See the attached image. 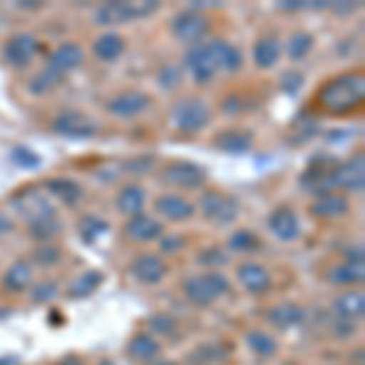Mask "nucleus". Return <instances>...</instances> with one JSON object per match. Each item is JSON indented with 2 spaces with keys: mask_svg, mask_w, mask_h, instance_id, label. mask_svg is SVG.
<instances>
[{
  "mask_svg": "<svg viewBox=\"0 0 365 365\" xmlns=\"http://www.w3.org/2000/svg\"><path fill=\"white\" fill-rule=\"evenodd\" d=\"M365 98V78L361 71H351V73H341L336 78H331L327 86L319 91L317 103L324 113L329 115H346L351 110L361 108Z\"/></svg>",
  "mask_w": 365,
  "mask_h": 365,
  "instance_id": "f257e3e1",
  "label": "nucleus"
},
{
  "mask_svg": "<svg viewBox=\"0 0 365 365\" xmlns=\"http://www.w3.org/2000/svg\"><path fill=\"white\" fill-rule=\"evenodd\" d=\"M158 10L156 0H144V3H137V0H129V3H120V0H113V3H105L103 8H98L96 13V22L105 27L113 25H127L132 20H139V17H149Z\"/></svg>",
  "mask_w": 365,
  "mask_h": 365,
  "instance_id": "f03ea898",
  "label": "nucleus"
},
{
  "mask_svg": "<svg viewBox=\"0 0 365 365\" xmlns=\"http://www.w3.org/2000/svg\"><path fill=\"white\" fill-rule=\"evenodd\" d=\"M210 105L205 103L202 98H182L180 103L173 105L170 110V120H173V127L178 132H185V134H192V132H200L210 125Z\"/></svg>",
  "mask_w": 365,
  "mask_h": 365,
  "instance_id": "7ed1b4c3",
  "label": "nucleus"
},
{
  "mask_svg": "<svg viewBox=\"0 0 365 365\" xmlns=\"http://www.w3.org/2000/svg\"><path fill=\"white\" fill-rule=\"evenodd\" d=\"M182 290H185V295H187L190 302L200 304V307H207V304H212L215 299L227 295V292H229V280H227V275L212 270V273L187 278L185 285H182Z\"/></svg>",
  "mask_w": 365,
  "mask_h": 365,
  "instance_id": "20e7f679",
  "label": "nucleus"
},
{
  "mask_svg": "<svg viewBox=\"0 0 365 365\" xmlns=\"http://www.w3.org/2000/svg\"><path fill=\"white\" fill-rule=\"evenodd\" d=\"M13 210L27 222V227L34 225V222L56 217V207H54V202H51V197H46L37 187H27V190L17 192L13 197Z\"/></svg>",
  "mask_w": 365,
  "mask_h": 365,
  "instance_id": "39448f33",
  "label": "nucleus"
},
{
  "mask_svg": "<svg viewBox=\"0 0 365 365\" xmlns=\"http://www.w3.org/2000/svg\"><path fill=\"white\" fill-rule=\"evenodd\" d=\"M51 129L58 137L66 139H93L98 134L96 120H91L88 115L78 113V110H63L51 120Z\"/></svg>",
  "mask_w": 365,
  "mask_h": 365,
  "instance_id": "423d86ee",
  "label": "nucleus"
},
{
  "mask_svg": "<svg viewBox=\"0 0 365 365\" xmlns=\"http://www.w3.org/2000/svg\"><path fill=\"white\" fill-rule=\"evenodd\" d=\"M200 212L205 215V220L225 227V225L237 222L241 207H239L237 200L229 197V195H220V192H205V195L200 197Z\"/></svg>",
  "mask_w": 365,
  "mask_h": 365,
  "instance_id": "0eeeda50",
  "label": "nucleus"
},
{
  "mask_svg": "<svg viewBox=\"0 0 365 365\" xmlns=\"http://www.w3.org/2000/svg\"><path fill=\"white\" fill-rule=\"evenodd\" d=\"M170 32L175 39L185 44H197L200 39H205V34L210 32V20L197 10H185V13L175 15L170 22Z\"/></svg>",
  "mask_w": 365,
  "mask_h": 365,
  "instance_id": "6e6552de",
  "label": "nucleus"
},
{
  "mask_svg": "<svg viewBox=\"0 0 365 365\" xmlns=\"http://www.w3.org/2000/svg\"><path fill=\"white\" fill-rule=\"evenodd\" d=\"M331 182V190H351V192H361L365 185V161L363 156H353L346 163H336V168L329 175Z\"/></svg>",
  "mask_w": 365,
  "mask_h": 365,
  "instance_id": "1a4fd4ad",
  "label": "nucleus"
},
{
  "mask_svg": "<svg viewBox=\"0 0 365 365\" xmlns=\"http://www.w3.org/2000/svg\"><path fill=\"white\" fill-rule=\"evenodd\" d=\"M161 178L170 182V185L182 187V190H197L205 182V178H207V173H205V168H200L197 163L173 161L161 170Z\"/></svg>",
  "mask_w": 365,
  "mask_h": 365,
  "instance_id": "9d476101",
  "label": "nucleus"
},
{
  "mask_svg": "<svg viewBox=\"0 0 365 365\" xmlns=\"http://www.w3.org/2000/svg\"><path fill=\"white\" fill-rule=\"evenodd\" d=\"M37 51H39L37 37L20 32V34H13V37H10L8 42H5V46H3V58L10 63V66L22 68V66H27V63L32 61Z\"/></svg>",
  "mask_w": 365,
  "mask_h": 365,
  "instance_id": "9b49d317",
  "label": "nucleus"
},
{
  "mask_svg": "<svg viewBox=\"0 0 365 365\" xmlns=\"http://www.w3.org/2000/svg\"><path fill=\"white\" fill-rule=\"evenodd\" d=\"M185 66H187V71H190L192 78H195L197 83H207L212 76L220 71V68H217V63H215V58H212V51H210L207 44L192 46V49L185 54Z\"/></svg>",
  "mask_w": 365,
  "mask_h": 365,
  "instance_id": "f8f14e48",
  "label": "nucleus"
},
{
  "mask_svg": "<svg viewBox=\"0 0 365 365\" xmlns=\"http://www.w3.org/2000/svg\"><path fill=\"white\" fill-rule=\"evenodd\" d=\"M132 275L137 278L139 282H144V285H156V282H161L166 278V263H163V258L154 256V253H144V256H137L132 261Z\"/></svg>",
  "mask_w": 365,
  "mask_h": 365,
  "instance_id": "ddd939ff",
  "label": "nucleus"
},
{
  "mask_svg": "<svg viewBox=\"0 0 365 365\" xmlns=\"http://www.w3.org/2000/svg\"><path fill=\"white\" fill-rule=\"evenodd\" d=\"M149 96L141 91H125L120 96L110 98L108 100V110L113 113L115 117H137L149 108Z\"/></svg>",
  "mask_w": 365,
  "mask_h": 365,
  "instance_id": "4468645a",
  "label": "nucleus"
},
{
  "mask_svg": "<svg viewBox=\"0 0 365 365\" xmlns=\"http://www.w3.org/2000/svg\"><path fill=\"white\" fill-rule=\"evenodd\" d=\"M351 210L349 197H344L341 192H324L309 205V212L319 220H339V217H346Z\"/></svg>",
  "mask_w": 365,
  "mask_h": 365,
  "instance_id": "2eb2a0df",
  "label": "nucleus"
},
{
  "mask_svg": "<svg viewBox=\"0 0 365 365\" xmlns=\"http://www.w3.org/2000/svg\"><path fill=\"white\" fill-rule=\"evenodd\" d=\"M268 229L280 241H295L299 237V220L290 207H278L275 212H270Z\"/></svg>",
  "mask_w": 365,
  "mask_h": 365,
  "instance_id": "dca6fc26",
  "label": "nucleus"
},
{
  "mask_svg": "<svg viewBox=\"0 0 365 365\" xmlns=\"http://www.w3.org/2000/svg\"><path fill=\"white\" fill-rule=\"evenodd\" d=\"M81 63H83V49L73 42H66V44L56 46L54 54L49 56V66L46 68H51V71H56L58 76H63V73H68V71L78 68Z\"/></svg>",
  "mask_w": 365,
  "mask_h": 365,
  "instance_id": "f3484780",
  "label": "nucleus"
},
{
  "mask_svg": "<svg viewBox=\"0 0 365 365\" xmlns=\"http://www.w3.org/2000/svg\"><path fill=\"white\" fill-rule=\"evenodd\" d=\"M239 282L251 292V295H263L270 287V273L258 263H241L239 266Z\"/></svg>",
  "mask_w": 365,
  "mask_h": 365,
  "instance_id": "a211bd4d",
  "label": "nucleus"
},
{
  "mask_svg": "<svg viewBox=\"0 0 365 365\" xmlns=\"http://www.w3.org/2000/svg\"><path fill=\"white\" fill-rule=\"evenodd\" d=\"M156 210L161 212V217H166L170 222H185L195 215V205L187 197L180 195H163L156 200Z\"/></svg>",
  "mask_w": 365,
  "mask_h": 365,
  "instance_id": "6ab92c4d",
  "label": "nucleus"
},
{
  "mask_svg": "<svg viewBox=\"0 0 365 365\" xmlns=\"http://www.w3.org/2000/svg\"><path fill=\"white\" fill-rule=\"evenodd\" d=\"M125 232H127V237L134 241H154L163 234V227H161V222L154 220V217L139 212V215H134L132 220L127 222Z\"/></svg>",
  "mask_w": 365,
  "mask_h": 365,
  "instance_id": "aec40b11",
  "label": "nucleus"
},
{
  "mask_svg": "<svg viewBox=\"0 0 365 365\" xmlns=\"http://www.w3.org/2000/svg\"><path fill=\"white\" fill-rule=\"evenodd\" d=\"M44 187L51 197L61 200L66 207H73V205H78L83 200V187L71 178H49Z\"/></svg>",
  "mask_w": 365,
  "mask_h": 365,
  "instance_id": "412c9836",
  "label": "nucleus"
},
{
  "mask_svg": "<svg viewBox=\"0 0 365 365\" xmlns=\"http://www.w3.org/2000/svg\"><path fill=\"white\" fill-rule=\"evenodd\" d=\"M334 312H336V319H344V322L361 319V317L365 314V297H363V292L349 290V292H344V295H339L336 302H334Z\"/></svg>",
  "mask_w": 365,
  "mask_h": 365,
  "instance_id": "4be33fe9",
  "label": "nucleus"
},
{
  "mask_svg": "<svg viewBox=\"0 0 365 365\" xmlns=\"http://www.w3.org/2000/svg\"><path fill=\"white\" fill-rule=\"evenodd\" d=\"M207 46L212 51V58H215L217 68H222V71H239L241 68V51L234 44L225 42V39H215V42H210Z\"/></svg>",
  "mask_w": 365,
  "mask_h": 365,
  "instance_id": "5701e85b",
  "label": "nucleus"
},
{
  "mask_svg": "<svg viewBox=\"0 0 365 365\" xmlns=\"http://www.w3.org/2000/svg\"><path fill=\"white\" fill-rule=\"evenodd\" d=\"M253 139L249 132H241V129H227V132L217 134L215 146L220 151H227V154H246L251 149Z\"/></svg>",
  "mask_w": 365,
  "mask_h": 365,
  "instance_id": "b1692460",
  "label": "nucleus"
},
{
  "mask_svg": "<svg viewBox=\"0 0 365 365\" xmlns=\"http://www.w3.org/2000/svg\"><path fill=\"white\" fill-rule=\"evenodd\" d=\"M3 285L8 287L10 292H25L29 285H32V266L27 261H15L13 266L5 270Z\"/></svg>",
  "mask_w": 365,
  "mask_h": 365,
  "instance_id": "393cba45",
  "label": "nucleus"
},
{
  "mask_svg": "<svg viewBox=\"0 0 365 365\" xmlns=\"http://www.w3.org/2000/svg\"><path fill=\"white\" fill-rule=\"evenodd\" d=\"M268 322L278 329H290V327H297V324L304 322V309L297 307V304H278L268 312Z\"/></svg>",
  "mask_w": 365,
  "mask_h": 365,
  "instance_id": "a878e982",
  "label": "nucleus"
},
{
  "mask_svg": "<svg viewBox=\"0 0 365 365\" xmlns=\"http://www.w3.org/2000/svg\"><path fill=\"white\" fill-rule=\"evenodd\" d=\"M127 353L134 361H154L158 353H161V344L151 334H137V336L129 341Z\"/></svg>",
  "mask_w": 365,
  "mask_h": 365,
  "instance_id": "bb28decb",
  "label": "nucleus"
},
{
  "mask_svg": "<svg viewBox=\"0 0 365 365\" xmlns=\"http://www.w3.org/2000/svg\"><path fill=\"white\" fill-rule=\"evenodd\" d=\"M280 42L273 37H263L258 39V44L253 46V61L258 68H273L280 58Z\"/></svg>",
  "mask_w": 365,
  "mask_h": 365,
  "instance_id": "cd10ccee",
  "label": "nucleus"
},
{
  "mask_svg": "<svg viewBox=\"0 0 365 365\" xmlns=\"http://www.w3.org/2000/svg\"><path fill=\"white\" fill-rule=\"evenodd\" d=\"M144 202H146V195L139 185H125L120 190V195H117V210L129 217L139 215L141 207H144Z\"/></svg>",
  "mask_w": 365,
  "mask_h": 365,
  "instance_id": "c85d7f7f",
  "label": "nucleus"
},
{
  "mask_svg": "<svg viewBox=\"0 0 365 365\" xmlns=\"http://www.w3.org/2000/svg\"><path fill=\"white\" fill-rule=\"evenodd\" d=\"M93 51H96V56L100 58V61H115V58L125 51V39L115 32H108V34H103V37L96 39Z\"/></svg>",
  "mask_w": 365,
  "mask_h": 365,
  "instance_id": "c756f323",
  "label": "nucleus"
},
{
  "mask_svg": "<svg viewBox=\"0 0 365 365\" xmlns=\"http://www.w3.org/2000/svg\"><path fill=\"white\" fill-rule=\"evenodd\" d=\"M100 282H103V273H100V270H86V273H81L78 278L71 282L68 297L81 299V297L93 295V292L100 287Z\"/></svg>",
  "mask_w": 365,
  "mask_h": 365,
  "instance_id": "7c9ffc66",
  "label": "nucleus"
},
{
  "mask_svg": "<svg viewBox=\"0 0 365 365\" xmlns=\"http://www.w3.org/2000/svg\"><path fill=\"white\" fill-rule=\"evenodd\" d=\"M365 270L363 266H356V263H344V266H336L329 270V280L334 285H356V282H363Z\"/></svg>",
  "mask_w": 365,
  "mask_h": 365,
  "instance_id": "2f4dec72",
  "label": "nucleus"
},
{
  "mask_svg": "<svg viewBox=\"0 0 365 365\" xmlns=\"http://www.w3.org/2000/svg\"><path fill=\"white\" fill-rule=\"evenodd\" d=\"M246 344H249L251 351L261 358H270L278 353V341L266 331H249L246 334Z\"/></svg>",
  "mask_w": 365,
  "mask_h": 365,
  "instance_id": "473e14b6",
  "label": "nucleus"
},
{
  "mask_svg": "<svg viewBox=\"0 0 365 365\" xmlns=\"http://www.w3.org/2000/svg\"><path fill=\"white\" fill-rule=\"evenodd\" d=\"M29 234H32V239L37 241H44V244H49L51 239H56L58 234L63 232V225L58 222V217H49V220H42V222H34V225H29Z\"/></svg>",
  "mask_w": 365,
  "mask_h": 365,
  "instance_id": "72a5a7b5",
  "label": "nucleus"
},
{
  "mask_svg": "<svg viewBox=\"0 0 365 365\" xmlns=\"http://www.w3.org/2000/svg\"><path fill=\"white\" fill-rule=\"evenodd\" d=\"M108 229H110L108 222L100 220V217H96V215H86L83 220L78 222V234H81V239H83L86 244L98 241V237H103Z\"/></svg>",
  "mask_w": 365,
  "mask_h": 365,
  "instance_id": "f704fd0d",
  "label": "nucleus"
},
{
  "mask_svg": "<svg viewBox=\"0 0 365 365\" xmlns=\"http://www.w3.org/2000/svg\"><path fill=\"white\" fill-rule=\"evenodd\" d=\"M58 83H61V76L51 68H44V71H39L32 81H29L27 88H29V93H34V96H44V93L54 91Z\"/></svg>",
  "mask_w": 365,
  "mask_h": 365,
  "instance_id": "c9c22d12",
  "label": "nucleus"
},
{
  "mask_svg": "<svg viewBox=\"0 0 365 365\" xmlns=\"http://www.w3.org/2000/svg\"><path fill=\"white\" fill-rule=\"evenodd\" d=\"M312 46H314V37H312L309 32H297L290 37V42H287V54H290L292 61H299V58H304L312 51Z\"/></svg>",
  "mask_w": 365,
  "mask_h": 365,
  "instance_id": "e433bc0d",
  "label": "nucleus"
},
{
  "mask_svg": "<svg viewBox=\"0 0 365 365\" xmlns=\"http://www.w3.org/2000/svg\"><path fill=\"white\" fill-rule=\"evenodd\" d=\"M10 161L25 170H34V168L42 166V156L34 154V151L27 149V146H13V149H10Z\"/></svg>",
  "mask_w": 365,
  "mask_h": 365,
  "instance_id": "4c0bfd02",
  "label": "nucleus"
},
{
  "mask_svg": "<svg viewBox=\"0 0 365 365\" xmlns=\"http://www.w3.org/2000/svg\"><path fill=\"white\" fill-rule=\"evenodd\" d=\"M61 256H63L61 249L54 244H44V246H39V249L32 251V261L39 263V266H44V268L56 266V263L61 261Z\"/></svg>",
  "mask_w": 365,
  "mask_h": 365,
  "instance_id": "58836bf2",
  "label": "nucleus"
},
{
  "mask_svg": "<svg viewBox=\"0 0 365 365\" xmlns=\"http://www.w3.org/2000/svg\"><path fill=\"white\" fill-rule=\"evenodd\" d=\"M258 244H261V241H258L256 234L249 232V229H239V232H234L232 237H229V246H232L234 251H241V253L253 251Z\"/></svg>",
  "mask_w": 365,
  "mask_h": 365,
  "instance_id": "ea45409f",
  "label": "nucleus"
},
{
  "mask_svg": "<svg viewBox=\"0 0 365 365\" xmlns=\"http://www.w3.org/2000/svg\"><path fill=\"white\" fill-rule=\"evenodd\" d=\"M58 295V285L54 280H44V282H37L32 287V302L42 304V302H51Z\"/></svg>",
  "mask_w": 365,
  "mask_h": 365,
  "instance_id": "a19ab883",
  "label": "nucleus"
},
{
  "mask_svg": "<svg viewBox=\"0 0 365 365\" xmlns=\"http://www.w3.org/2000/svg\"><path fill=\"white\" fill-rule=\"evenodd\" d=\"M149 329L154 334H173L175 331V319L166 312H158V314L149 317Z\"/></svg>",
  "mask_w": 365,
  "mask_h": 365,
  "instance_id": "79ce46f5",
  "label": "nucleus"
},
{
  "mask_svg": "<svg viewBox=\"0 0 365 365\" xmlns=\"http://www.w3.org/2000/svg\"><path fill=\"white\" fill-rule=\"evenodd\" d=\"M227 261H229V256L222 249H207L200 253V263H202V266H225Z\"/></svg>",
  "mask_w": 365,
  "mask_h": 365,
  "instance_id": "37998d69",
  "label": "nucleus"
},
{
  "mask_svg": "<svg viewBox=\"0 0 365 365\" xmlns=\"http://www.w3.org/2000/svg\"><path fill=\"white\" fill-rule=\"evenodd\" d=\"M280 88L285 93H290V96H295L299 88H302V73H297V71H287V73H282Z\"/></svg>",
  "mask_w": 365,
  "mask_h": 365,
  "instance_id": "c03bdc74",
  "label": "nucleus"
},
{
  "mask_svg": "<svg viewBox=\"0 0 365 365\" xmlns=\"http://www.w3.org/2000/svg\"><path fill=\"white\" fill-rule=\"evenodd\" d=\"M180 78H182L180 68L166 66V68L161 71V76H158V83H161L163 88H173V86H178V83H180Z\"/></svg>",
  "mask_w": 365,
  "mask_h": 365,
  "instance_id": "a18cd8bd",
  "label": "nucleus"
},
{
  "mask_svg": "<svg viewBox=\"0 0 365 365\" xmlns=\"http://www.w3.org/2000/svg\"><path fill=\"white\" fill-rule=\"evenodd\" d=\"M151 166H154V156H141V158H129L125 163L127 170H132V173H146Z\"/></svg>",
  "mask_w": 365,
  "mask_h": 365,
  "instance_id": "49530a36",
  "label": "nucleus"
},
{
  "mask_svg": "<svg viewBox=\"0 0 365 365\" xmlns=\"http://www.w3.org/2000/svg\"><path fill=\"white\" fill-rule=\"evenodd\" d=\"M182 246H185V239H182L180 234H170V237H161V251L170 253V251L182 249Z\"/></svg>",
  "mask_w": 365,
  "mask_h": 365,
  "instance_id": "de8ad7c7",
  "label": "nucleus"
},
{
  "mask_svg": "<svg viewBox=\"0 0 365 365\" xmlns=\"http://www.w3.org/2000/svg\"><path fill=\"white\" fill-rule=\"evenodd\" d=\"M363 246H351V249H346V258H349V263H356V266H363Z\"/></svg>",
  "mask_w": 365,
  "mask_h": 365,
  "instance_id": "09e8293b",
  "label": "nucleus"
},
{
  "mask_svg": "<svg viewBox=\"0 0 365 365\" xmlns=\"http://www.w3.org/2000/svg\"><path fill=\"white\" fill-rule=\"evenodd\" d=\"M13 229H15V222L10 220L5 212H0V239L8 237V234H13Z\"/></svg>",
  "mask_w": 365,
  "mask_h": 365,
  "instance_id": "8fccbe9b",
  "label": "nucleus"
},
{
  "mask_svg": "<svg viewBox=\"0 0 365 365\" xmlns=\"http://www.w3.org/2000/svg\"><path fill=\"white\" fill-rule=\"evenodd\" d=\"M351 331H353V322L336 319V324H334V334L336 336H351Z\"/></svg>",
  "mask_w": 365,
  "mask_h": 365,
  "instance_id": "3c124183",
  "label": "nucleus"
},
{
  "mask_svg": "<svg viewBox=\"0 0 365 365\" xmlns=\"http://www.w3.org/2000/svg\"><path fill=\"white\" fill-rule=\"evenodd\" d=\"M280 8H282V10H302V8H304V3H297V0H282Z\"/></svg>",
  "mask_w": 365,
  "mask_h": 365,
  "instance_id": "603ef678",
  "label": "nucleus"
},
{
  "mask_svg": "<svg viewBox=\"0 0 365 365\" xmlns=\"http://www.w3.org/2000/svg\"><path fill=\"white\" fill-rule=\"evenodd\" d=\"M20 361H17L15 356H10V358H0V365H17Z\"/></svg>",
  "mask_w": 365,
  "mask_h": 365,
  "instance_id": "864d4df0",
  "label": "nucleus"
},
{
  "mask_svg": "<svg viewBox=\"0 0 365 365\" xmlns=\"http://www.w3.org/2000/svg\"><path fill=\"white\" fill-rule=\"evenodd\" d=\"M20 8H29V10H34V8H39V3H37V0H27V3H20Z\"/></svg>",
  "mask_w": 365,
  "mask_h": 365,
  "instance_id": "5fc2aeb1",
  "label": "nucleus"
},
{
  "mask_svg": "<svg viewBox=\"0 0 365 365\" xmlns=\"http://www.w3.org/2000/svg\"><path fill=\"white\" fill-rule=\"evenodd\" d=\"M58 365H83V361H78V358H66V361H61Z\"/></svg>",
  "mask_w": 365,
  "mask_h": 365,
  "instance_id": "6e6d98bb",
  "label": "nucleus"
},
{
  "mask_svg": "<svg viewBox=\"0 0 365 365\" xmlns=\"http://www.w3.org/2000/svg\"><path fill=\"white\" fill-rule=\"evenodd\" d=\"M98 365H113V363H110V361H103V363H98Z\"/></svg>",
  "mask_w": 365,
  "mask_h": 365,
  "instance_id": "4d7b16f0",
  "label": "nucleus"
},
{
  "mask_svg": "<svg viewBox=\"0 0 365 365\" xmlns=\"http://www.w3.org/2000/svg\"><path fill=\"white\" fill-rule=\"evenodd\" d=\"M156 365H173V363H156Z\"/></svg>",
  "mask_w": 365,
  "mask_h": 365,
  "instance_id": "13d9d810",
  "label": "nucleus"
}]
</instances>
